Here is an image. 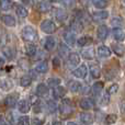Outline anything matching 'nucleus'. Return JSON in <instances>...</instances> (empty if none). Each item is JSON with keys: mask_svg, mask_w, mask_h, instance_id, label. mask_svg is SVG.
Wrapping results in <instances>:
<instances>
[{"mask_svg": "<svg viewBox=\"0 0 125 125\" xmlns=\"http://www.w3.org/2000/svg\"><path fill=\"white\" fill-rule=\"evenodd\" d=\"M58 110H59V113L62 115V116H68V115L73 114V101L68 98L66 99H62L61 101L58 105Z\"/></svg>", "mask_w": 125, "mask_h": 125, "instance_id": "obj_1", "label": "nucleus"}, {"mask_svg": "<svg viewBox=\"0 0 125 125\" xmlns=\"http://www.w3.org/2000/svg\"><path fill=\"white\" fill-rule=\"evenodd\" d=\"M21 36L26 42H35L39 39V34H37L36 30L33 26H30V25L24 26L21 32Z\"/></svg>", "mask_w": 125, "mask_h": 125, "instance_id": "obj_2", "label": "nucleus"}, {"mask_svg": "<svg viewBox=\"0 0 125 125\" xmlns=\"http://www.w3.org/2000/svg\"><path fill=\"white\" fill-rule=\"evenodd\" d=\"M41 30L46 34H53V33L56 32L57 25L52 20H44L41 23Z\"/></svg>", "mask_w": 125, "mask_h": 125, "instance_id": "obj_3", "label": "nucleus"}, {"mask_svg": "<svg viewBox=\"0 0 125 125\" xmlns=\"http://www.w3.org/2000/svg\"><path fill=\"white\" fill-rule=\"evenodd\" d=\"M69 29H70V31H73V33H80L82 31V29H83V24H82V21L79 19V18H73V20L70 21V23H69Z\"/></svg>", "mask_w": 125, "mask_h": 125, "instance_id": "obj_4", "label": "nucleus"}, {"mask_svg": "<svg viewBox=\"0 0 125 125\" xmlns=\"http://www.w3.org/2000/svg\"><path fill=\"white\" fill-rule=\"evenodd\" d=\"M18 100H19V93H10L4 99V104H6L8 108H14L15 104H17Z\"/></svg>", "mask_w": 125, "mask_h": 125, "instance_id": "obj_5", "label": "nucleus"}, {"mask_svg": "<svg viewBox=\"0 0 125 125\" xmlns=\"http://www.w3.org/2000/svg\"><path fill=\"white\" fill-rule=\"evenodd\" d=\"M80 62V57L77 53H69L68 55V59H67V65L68 68H75L77 65H79Z\"/></svg>", "mask_w": 125, "mask_h": 125, "instance_id": "obj_6", "label": "nucleus"}, {"mask_svg": "<svg viewBox=\"0 0 125 125\" xmlns=\"http://www.w3.org/2000/svg\"><path fill=\"white\" fill-rule=\"evenodd\" d=\"M36 9L40 12H43V13L50 12V11L52 10V3H51V1H48V0H41V1L37 2Z\"/></svg>", "mask_w": 125, "mask_h": 125, "instance_id": "obj_7", "label": "nucleus"}, {"mask_svg": "<svg viewBox=\"0 0 125 125\" xmlns=\"http://www.w3.org/2000/svg\"><path fill=\"white\" fill-rule=\"evenodd\" d=\"M87 73H88V68H87L86 65H81L73 71V75L76 78H79V79H84L87 77Z\"/></svg>", "mask_w": 125, "mask_h": 125, "instance_id": "obj_8", "label": "nucleus"}, {"mask_svg": "<svg viewBox=\"0 0 125 125\" xmlns=\"http://www.w3.org/2000/svg\"><path fill=\"white\" fill-rule=\"evenodd\" d=\"M62 37H64V41L66 42V44L73 46L75 45L76 43V33H73V31H65L64 34H62Z\"/></svg>", "mask_w": 125, "mask_h": 125, "instance_id": "obj_9", "label": "nucleus"}, {"mask_svg": "<svg viewBox=\"0 0 125 125\" xmlns=\"http://www.w3.org/2000/svg\"><path fill=\"white\" fill-rule=\"evenodd\" d=\"M94 104H95V102L92 98H83L79 102L80 108L83 109V110H90V109H92L94 106Z\"/></svg>", "mask_w": 125, "mask_h": 125, "instance_id": "obj_10", "label": "nucleus"}, {"mask_svg": "<svg viewBox=\"0 0 125 125\" xmlns=\"http://www.w3.org/2000/svg\"><path fill=\"white\" fill-rule=\"evenodd\" d=\"M66 93H67L66 88H64V87H62V86H57V87H55L54 90H53V98H54L55 100H61L66 95Z\"/></svg>", "mask_w": 125, "mask_h": 125, "instance_id": "obj_11", "label": "nucleus"}, {"mask_svg": "<svg viewBox=\"0 0 125 125\" xmlns=\"http://www.w3.org/2000/svg\"><path fill=\"white\" fill-rule=\"evenodd\" d=\"M112 35L114 37L115 41L117 42H123L125 40V32L121 28H114L112 31Z\"/></svg>", "mask_w": 125, "mask_h": 125, "instance_id": "obj_12", "label": "nucleus"}, {"mask_svg": "<svg viewBox=\"0 0 125 125\" xmlns=\"http://www.w3.org/2000/svg\"><path fill=\"white\" fill-rule=\"evenodd\" d=\"M109 35V29L106 25H100L98 28V31H97V36L99 40L101 41H104V40L108 37Z\"/></svg>", "mask_w": 125, "mask_h": 125, "instance_id": "obj_13", "label": "nucleus"}, {"mask_svg": "<svg viewBox=\"0 0 125 125\" xmlns=\"http://www.w3.org/2000/svg\"><path fill=\"white\" fill-rule=\"evenodd\" d=\"M18 109H19V111L21 113H28L30 112L31 110V103L29 101H26V100H20L19 103H18Z\"/></svg>", "mask_w": 125, "mask_h": 125, "instance_id": "obj_14", "label": "nucleus"}, {"mask_svg": "<svg viewBox=\"0 0 125 125\" xmlns=\"http://www.w3.org/2000/svg\"><path fill=\"white\" fill-rule=\"evenodd\" d=\"M98 55L101 58H108L111 56V50L106 45H100L98 47Z\"/></svg>", "mask_w": 125, "mask_h": 125, "instance_id": "obj_15", "label": "nucleus"}, {"mask_svg": "<svg viewBox=\"0 0 125 125\" xmlns=\"http://www.w3.org/2000/svg\"><path fill=\"white\" fill-rule=\"evenodd\" d=\"M103 87H104V83L101 81H98L95 82L94 84H93L92 87H91V92H92L93 97H99L100 93L102 92V90H103Z\"/></svg>", "mask_w": 125, "mask_h": 125, "instance_id": "obj_16", "label": "nucleus"}, {"mask_svg": "<svg viewBox=\"0 0 125 125\" xmlns=\"http://www.w3.org/2000/svg\"><path fill=\"white\" fill-rule=\"evenodd\" d=\"M79 119L80 121H81V123L83 124H91L93 122V114H91V113L89 112H82L79 114Z\"/></svg>", "mask_w": 125, "mask_h": 125, "instance_id": "obj_17", "label": "nucleus"}, {"mask_svg": "<svg viewBox=\"0 0 125 125\" xmlns=\"http://www.w3.org/2000/svg\"><path fill=\"white\" fill-rule=\"evenodd\" d=\"M109 17V12L108 11H97L92 14V19L94 22H100L102 20L108 19Z\"/></svg>", "mask_w": 125, "mask_h": 125, "instance_id": "obj_18", "label": "nucleus"}, {"mask_svg": "<svg viewBox=\"0 0 125 125\" xmlns=\"http://www.w3.org/2000/svg\"><path fill=\"white\" fill-rule=\"evenodd\" d=\"M44 47H45L46 51L52 52V51L56 47V41H55L54 37H52V36L46 37L45 42H44Z\"/></svg>", "mask_w": 125, "mask_h": 125, "instance_id": "obj_19", "label": "nucleus"}, {"mask_svg": "<svg viewBox=\"0 0 125 125\" xmlns=\"http://www.w3.org/2000/svg\"><path fill=\"white\" fill-rule=\"evenodd\" d=\"M48 70V62L47 61H42L37 62V65L35 66V71L39 73H45Z\"/></svg>", "mask_w": 125, "mask_h": 125, "instance_id": "obj_20", "label": "nucleus"}, {"mask_svg": "<svg viewBox=\"0 0 125 125\" xmlns=\"http://www.w3.org/2000/svg\"><path fill=\"white\" fill-rule=\"evenodd\" d=\"M2 53L7 59H12L15 56V48H13L12 46H4L2 48Z\"/></svg>", "mask_w": 125, "mask_h": 125, "instance_id": "obj_21", "label": "nucleus"}, {"mask_svg": "<svg viewBox=\"0 0 125 125\" xmlns=\"http://www.w3.org/2000/svg\"><path fill=\"white\" fill-rule=\"evenodd\" d=\"M25 53L28 56H34L36 54V45L34 44V42H28L25 44Z\"/></svg>", "mask_w": 125, "mask_h": 125, "instance_id": "obj_22", "label": "nucleus"}, {"mask_svg": "<svg viewBox=\"0 0 125 125\" xmlns=\"http://www.w3.org/2000/svg\"><path fill=\"white\" fill-rule=\"evenodd\" d=\"M36 94L41 98H46L48 94V88L44 83H40L36 87Z\"/></svg>", "mask_w": 125, "mask_h": 125, "instance_id": "obj_23", "label": "nucleus"}, {"mask_svg": "<svg viewBox=\"0 0 125 125\" xmlns=\"http://www.w3.org/2000/svg\"><path fill=\"white\" fill-rule=\"evenodd\" d=\"M68 88H69V90H70L71 92L77 93V92H80V91H81L82 84L80 83V82L76 81V80H70L69 83H68Z\"/></svg>", "mask_w": 125, "mask_h": 125, "instance_id": "obj_24", "label": "nucleus"}, {"mask_svg": "<svg viewBox=\"0 0 125 125\" xmlns=\"http://www.w3.org/2000/svg\"><path fill=\"white\" fill-rule=\"evenodd\" d=\"M54 12V18L59 22H64L67 20V13L65 12L62 9H55Z\"/></svg>", "mask_w": 125, "mask_h": 125, "instance_id": "obj_25", "label": "nucleus"}, {"mask_svg": "<svg viewBox=\"0 0 125 125\" xmlns=\"http://www.w3.org/2000/svg\"><path fill=\"white\" fill-rule=\"evenodd\" d=\"M1 21L3 22V24H6L7 26H10V28H12V26H15V24H17V22H15V19L12 17V15H10V14L3 15V17L1 18Z\"/></svg>", "mask_w": 125, "mask_h": 125, "instance_id": "obj_26", "label": "nucleus"}, {"mask_svg": "<svg viewBox=\"0 0 125 125\" xmlns=\"http://www.w3.org/2000/svg\"><path fill=\"white\" fill-rule=\"evenodd\" d=\"M89 70H90L91 77L94 78V79H98V78L101 77V68L98 65H91Z\"/></svg>", "mask_w": 125, "mask_h": 125, "instance_id": "obj_27", "label": "nucleus"}, {"mask_svg": "<svg viewBox=\"0 0 125 125\" xmlns=\"http://www.w3.org/2000/svg\"><path fill=\"white\" fill-rule=\"evenodd\" d=\"M81 55L86 59H93L94 58V50L92 47H87L81 52Z\"/></svg>", "mask_w": 125, "mask_h": 125, "instance_id": "obj_28", "label": "nucleus"}, {"mask_svg": "<svg viewBox=\"0 0 125 125\" xmlns=\"http://www.w3.org/2000/svg\"><path fill=\"white\" fill-rule=\"evenodd\" d=\"M13 83L12 81H11L10 79H8V78H3V79L0 80V88L2 89V90H10L11 88H12Z\"/></svg>", "mask_w": 125, "mask_h": 125, "instance_id": "obj_29", "label": "nucleus"}, {"mask_svg": "<svg viewBox=\"0 0 125 125\" xmlns=\"http://www.w3.org/2000/svg\"><path fill=\"white\" fill-rule=\"evenodd\" d=\"M92 43V39L90 36H81L77 40V45L78 46H87L89 44Z\"/></svg>", "mask_w": 125, "mask_h": 125, "instance_id": "obj_30", "label": "nucleus"}, {"mask_svg": "<svg viewBox=\"0 0 125 125\" xmlns=\"http://www.w3.org/2000/svg\"><path fill=\"white\" fill-rule=\"evenodd\" d=\"M15 12H17L18 17H20V18H26L28 14H29L28 9L24 8V7L21 6V4H19V6L15 7Z\"/></svg>", "mask_w": 125, "mask_h": 125, "instance_id": "obj_31", "label": "nucleus"}, {"mask_svg": "<svg viewBox=\"0 0 125 125\" xmlns=\"http://www.w3.org/2000/svg\"><path fill=\"white\" fill-rule=\"evenodd\" d=\"M112 50L117 56H123L125 53L124 46L121 45V44H112Z\"/></svg>", "mask_w": 125, "mask_h": 125, "instance_id": "obj_32", "label": "nucleus"}, {"mask_svg": "<svg viewBox=\"0 0 125 125\" xmlns=\"http://www.w3.org/2000/svg\"><path fill=\"white\" fill-rule=\"evenodd\" d=\"M31 83H32V78L28 75H24L23 77L20 79V84H21V87H23V88L29 87Z\"/></svg>", "mask_w": 125, "mask_h": 125, "instance_id": "obj_33", "label": "nucleus"}, {"mask_svg": "<svg viewBox=\"0 0 125 125\" xmlns=\"http://www.w3.org/2000/svg\"><path fill=\"white\" fill-rule=\"evenodd\" d=\"M61 82H62V80L59 79V78H56V77L48 78V79H47V86L55 88V87L59 86V84H61Z\"/></svg>", "mask_w": 125, "mask_h": 125, "instance_id": "obj_34", "label": "nucleus"}, {"mask_svg": "<svg viewBox=\"0 0 125 125\" xmlns=\"http://www.w3.org/2000/svg\"><path fill=\"white\" fill-rule=\"evenodd\" d=\"M45 108L47 109V111L50 113H55L57 110V105L54 101H47L45 104Z\"/></svg>", "mask_w": 125, "mask_h": 125, "instance_id": "obj_35", "label": "nucleus"}, {"mask_svg": "<svg viewBox=\"0 0 125 125\" xmlns=\"http://www.w3.org/2000/svg\"><path fill=\"white\" fill-rule=\"evenodd\" d=\"M92 3H93V6L98 9H104L108 6L106 0H92Z\"/></svg>", "mask_w": 125, "mask_h": 125, "instance_id": "obj_36", "label": "nucleus"}, {"mask_svg": "<svg viewBox=\"0 0 125 125\" xmlns=\"http://www.w3.org/2000/svg\"><path fill=\"white\" fill-rule=\"evenodd\" d=\"M12 7L11 0H0V8L2 10H9Z\"/></svg>", "mask_w": 125, "mask_h": 125, "instance_id": "obj_37", "label": "nucleus"}, {"mask_svg": "<svg viewBox=\"0 0 125 125\" xmlns=\"http://www.w3.org/2000/svg\"><path fill=\"white\" fill-rule=\"evenodd\" d=\"M111 24H112L114 28H120V26L123 25V20L121 18H113L112 21H111Z\"/></svg>", "mask_w": 125, "mask_h": 125, "instance_id": "obj_38", "label": "nucleus"}, {"mask_svg": "<svg viewBox=\"0 0 125 125\" xmlns=\"http://www.w3.org/2000/svg\"><path fill=\"white\" fill-rule=\"evenodd\" d=\"M117 120L116 114H109L108 116L105 117V123L106 124H114Z\"/></svg>", "mask_w": 125, "mask_h": 125, "instance_id": "obj_39", "label": "nucleus"}, {"mask_svg": "<svg viewBox=\"0 0 125 125\" xmlns=\"http://www.w3.org/2000/svg\"><path fill=\"white\" fill-rule=\"evenodd\" d=\"M17 123L19 125H29V124H31V121L29 116H21V117H19Z\"/></svg>", "mask_w": 125, "mask_h": 125, "instance_id": "obj_40", "label": "nucleus"}, {"mask_svg": "<svg viewBox=\"0 0 125 125\" xmlns=\"http://www.w3.org/2000/svg\"><path fill=\"white\" fill-rule=\"evenodd\" d=\"M109 102H110V93L106 91L101 98V104L102 105H106V104H109Z\"/></svg>", "mask_w": 125, "mask_h": 125, "instance_id": "obj_41", "label": "nucleus"}, {"mask_svg": "<svg viewBox=\"0 0 125 125\" xmlns=\"http://www.w3.org/2000/svg\"><path fill=\"white\" fill-rule=\"evenodd\" d=\"M68 51H69V47H67V45H64V44H61V47H59V54L62 56H67L68 54Z\"/></svg>", "mask_w": 125, "mask_h": 125, "instance_id": "obj_42", "label": "nucleus"}, {"mask_svg": "<svg viewBox=\"0 0 125 125\" xmlns=\"http://www.w3.org/2000/svg\"><path fill=\"white\" fill-rule=\"evenodd\" d=\"M117 90H119V84H117V83H113V84H111V86L109 87L106 91H108L110 94H114V93L117 92Z\"/></svg>", "mask_w": 125, "mask_h": 125, "instance_id": "obj_43", "label": "nucleus"}, {"mask_svg": "<svg viewBox=\"0 0 125 125\" xmlns=\"http://www.w3.org/2000/svg\"><path fill=\"white\" fill-rule=\"evenodd\" d=\"M33 105V109H34V112L35 113H39L42 111V103H41V100H39V101H36L34 104H32Z\"/></svg>", "mask_w": 125, "mask_h": 125, "instance_id": "obj_44", "label": "nucleus"}, {"mask_svg": "<svg viewBox=\"0 0 125 125\" xmlns=\"http://www.w3.org/2000/svg\"><path fill=\"white\" fill-rule=\"evenodd\" d=\"M52 62H53V67H54L55 69H57V68L61 67V59H59L58 57H54Z\"/></svg>", "mask_w": 125, "mask_h": 125, "instance_id": "obj_45", "label": "nucleus"}, {"mask_svg": "<svg viewBox=\"0 0 125 125\" xmlns=\"http://www.w3.org/2000/svg\"><path fill=\"white\" fill-rule=\"evenodd\" d=\"M44 123V121H42L41 119H37V117H34V119L31 120V124L32 125H42Z\"/></svg>", "mask_w": 125, "mask_h": 125, "instance_id": "obj_46", "label": "nucleus"}, {"mask_svg": "<svg viewBox=\"0 0 125 125\" xmlns=\"http://www.w3.org/2000/svg\"><path fill=\"white\" fill-rule=\"evenodd\" d=\"M90 91H91V88H90V87H88V86L83 87V86H82V88H81V91H80V93H82V94H87V93H89Z\"/></svg>", "mask_w": 125, "mask_h": 125, "instance_id": "obj_47", "label": "nucleus"}, {"mask_svg": "<svg viewBox=\"0 0 125 125\" xmlns=\"http://www.w3.org/2000/svg\"><path fill=\"white\" fill-rule=\"evenodd\" d=\"M23 4H28V6H31L33 3V0H20Z\"/></svg>", "mask_w": 125, "mask_h": 125, "instance_id": "obj_48", "label": "nucleus"}, {"mask_svg": "<svg viewBox=\"0 0 125 125\" xmlns=\"http://www.w3.org/2000/svg\"><path fill=\"white\" fill-rule=\"evenodd\" d=\"M7 123V120H4V117L2 115H0V125H3Z\"/></svg>", "mask_w": 125, "mask_h": 125, "instance_id": "obj_49", "label": "nucleus"}, {"mask_svg": "<svg viewBox=\"0 0 125 125\" xmlns=\"http://www.w3.org/2000/svg\"><path fill=\"white\" fill-rule=\"evenodd\" d=\"M121 110L123 111V112H125V102H123V103L121 104Z\"/></svg>", "mask_w": 125, "mask_h": 125, "instance_id": "obj_50", "label": "nucleus"}, {"mask_svg": "<svg viewBox=\"0 0 125 125\" xmlns=\"http://www.w3.org/2000/svg\"><path fill=\"white\" fill-rule=\"evenodd\" d=\"M53 124H54V125H57V124H62V121H55V122H53Z\"/></svg>", "mask_w": 125, "mask_h": 125, "instance_id": "obj_51", "label": "nucleus"}, {"mask_svg": "<svg viewBox=\"0 0 125 125\" xmlns=\"http://www.w3.org/2000/svg\"><path fill=\"white\" fill-rule=\"evenodd\" d=\"M3 64H4V61H3L2 58H0V67L3 66Z\"/></svg>", "mask_w": 125, "mask_h": 125, "instance_id": "obj_52", "label": "nucleus"}, {"mask_svg": "<svg viewBox=\"0 0 125 125\" xmlns=\"http://www.w3.org/2000/svg\"><path fill=\"white\" fill-rule=\"evenodd\" d=\"M66 124H68V125H75L76 123H75V122H67Z\"/></svg>", "mask_w": 125, "mask_h": 125, "instance_id": "obj_53", "label": "nucleus"}, {"mask_svg": "<svg viewBox=\"0 0 125 125\" xmlns=\"http://www.w3.org/2000/svg\"><path fill=\"white\" fill-rule=\"evenodd\" d=\"M52 2H61V1H62V0H51Z\"/></svg>", "mask_w": 125, "mask_h": 125, "instance_id": "obj_54", "label": "nucleus"}, {"mask_svg": "<svg viewBox=\"0 0 125 125\" xmlns=\"http://www.w3.org/2000/svg\"><path fill=\"white\" fill-rule=\"evenodd\" d=\"M123 1H124V3H125V0H123Z\"/></svg>", "mask_w": 125, "mask_h": 125, "instance_id": "obj_55", "label": "nucleus"}]
</instances>
